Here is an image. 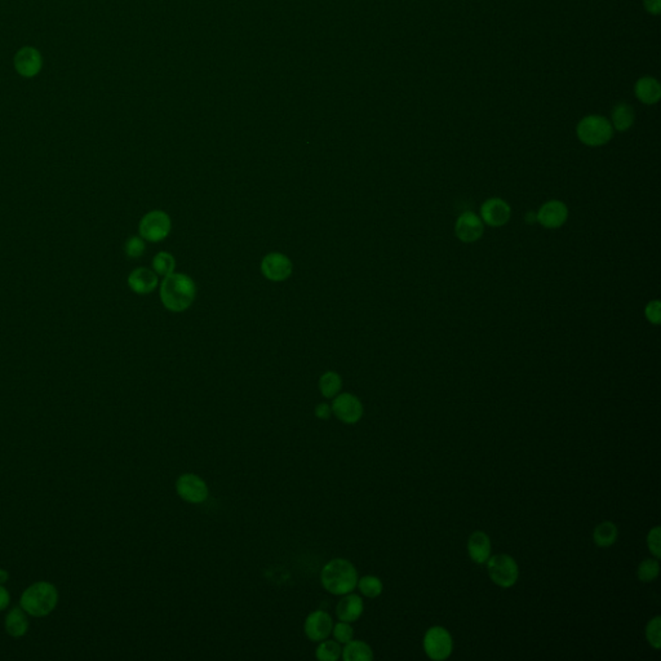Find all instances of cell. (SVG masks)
<instances>
[{"label": "cell", "instance_id": "83f0119b", "mask_svg": "<svg viewBox=\"0 0 661 661\" xmlns=\"http://www.w3.org/2000/svg\"><path fill=\"white\" fill-rule=\"evenodd\" d=\"M174 266H176V263H174V256L171 253H168V252H159L154 258V272L159 274V275L167 277L169 274H172Z\"/></svg>", "mask_w": 661, "mask_h": 661}, {"label": "cell", "instance_id": "7c38bea8", "mask_svg": "<svg viewBox=\"0 0 661 661\" xmlns=\"http://www.w3.org/2000/svg\"><path fill=\"white\" fill-rule=\"evenodd\" d=\"M512 208L502 198H490L480 207V218L491 228H502L509 223Z\"/></svg>", "mask_w": 661, "mask_h": 661}, {"label": "cell", "instance_id": "30bf717a", "mask_svg": "<svg viewBox=\"0 0 661 661\" xmlns=\"http://www.w3.org/2000/svg\"><path fill=\"white\" fill-rule=\"evenodd\" d=\"M14 66L20 77L26 79L38 77L43 69L42 53L35 47L25 46L16 52Z\"/></svg>", "mask_w": 661, "mask_h": 661}, {"label": "cell", "instance_id": "8992f818", "mask_svg": "<svg viewBox=\"0 0 661 661\" xmlns=\"http://www.w3.org/2000/svg\"><path fill=\"white\" fill-rule=\"evenodd\" d=\"M171 217L163 211H152L139 223V236L150 243H158L171 233Z\"/></svg>", "mask_w": 661, "mask_h": 661}, {"label": "cell", "instance_id": "e0dca14e", "mask_svg": "<svg viewBox=\"0 0 661 661\" xmlns=\"http://www.w3.org/2000/svg\"><path fill=\"white\" fill-rule=\"evenodd\" d=\"M128 285L137 295H149L158 287V274L147 268H139L129 274Z\"/></svg>", "mask_w": 661, "mask_h": 661}, {"label": "cell", "instance_id": "1f68e13d", "mask_svg": "<svg viewBox=\"0 0 661 661\" xmlns=\"http://www.w3.org/2000/svg\"><path fill=\"white\" fill-rule=\"evenodd\" d=\"M660 537H661V531H660V527H659V526H656V527H654V529H651V531L648 532V536H647L648 549H650V551H651V553L654 554V557L656 558V559H659V558H660V556H661Z\"/></svg>", "mask_w": 661, "mask_h": 661}, {"label": "cell", "instance_id": "836d02e7", "mask_svg": "<svg viewBox=\"0 0 661 661\" xmlns=\"http://www.w3.org/2000/svg\"><path fill=\"white\" fill-rule=\"evenodd\" d=\"M314 413L315 416L319 418V420H328V418L332 416V408H331V404L328 403H319L317 404L315 410H314Z\"/></svg>", "mask_w": 661, "mask_h": 661}, {"label": "cell", "instance_id": "7402d4cb", "mask_svg": "<svg viewBox=\"0 0 661 661\" xmlns=\"http://www.w3.org/2000/svg\"><path fill=\"white\" fill-rule=\"evenodd\" d=\"M342 657L345 661H371L374 660V651L366 642L351 640L344 645Z\"/></svg>", "mask_w": 661, "mask_h": 661}, {"label": "cell", "instance_id": "44dd1931", "mask_svg": "<svg viewBox=\"0 0 661 661\" xmlns=\"http://www.w3.org/2000/svg\"><path fill=\"white\" fill-rule=\"evenodd\" d=\"M634 120H635V112L630 105H628L627 102H619L613 106V114H611V125H613V131L625 132L633 126Z\"/></svg>", "mask_w": 661, "mask_h": 661}, {"label": "cell", "instance_id": "52a82bcc", "mask_svg": "<svg viewBox=\"0 0 661 661\" xmlns=\"http://www.w3.org/2000/svg\"><path fill=\"white\" fill-rule=\"evenodd\" d=\"M453 642L450 632L443 627H433L425 633L424 650L432 660L442 661L453 654Z\"/></svg>", "mask_w": 661, "mask_h": 661}, {"label": "cell", "instance_id": "d590c367", "mask_svg": "<svg viewBox=\"0 0 661 661\" xmlns=\"http://www.w3.org/2000/svg\"><path fill=\"white\" fill-rule=\"evenodd\" d=\"M645 8L648 14H660L661 0H645Z\"/></svg>", "mask_w": 661, "mask_h": 661}, {"label": "cell", "instance_id": "603a6c76", "mask_svg": "<svg viewBox=\"0 0 661 661\" xmlns=\"http://www.w3.org/2000/svg\"><path fill=\"white\" fill-rule=\"evenodd\" d=\"M618 527L616 524L610 521H606L598 524L593 532V540L599 548H608L618 540Z\"/></svg>", "mask_w": 661, "mask_h": 661}, {"label": "cell", "instance_id": "4dcf8cb0", "mask_svg": "<svg viewBox=\"0 0 661 661\" xmlns=\"http://www.w3.org/2000/svg\"><path fill=\"white\" fill-rule=\"evenodd\" d=\"M145 250H147L145 240L141 237H131L127 239L126 244H125V252L129 258H141Z\"/></svg>", "mask_w": 661, "mask_h": 661}, {"label": "cell", "instance_id": "8fae6325", "mask_svg": "<svg viewBox=\"0 0 661 661\" xmlns=\"http://www.w3.org/2000/svg\"><path fill=\"white\" fill-rule=\"evenodd\" d=\"M485 233V223L478 215L467 211L460 215L455 223V234L462 243H475Z\"/></svg>", "mask_w": 661, "mask_h": 661}, {"label": "cell", "instance_id": "ffe728a7", "mask_svg": "<svg viewBox=\"0 0 661 661\" xmlns=\"http://www.w3.org/2000/svg\"><path fill=\"white\" fill-rule=\"evenodd\" d=\"M634 93L642 104H657L661 97L660 83L655 78H640L634 85Z\"/></svg>", "mask_w": 661, "mask_h": 661}, {"label": "cell", "instance_id": "f546056e", "mask_svg": "<svg viewBox=\"0 0 661 661\" xmlns=\"http://www.w3.org/2000/svg\"><path fill=\"white\" fill-rule=\"evenodd\" d=\"M646 638H647L648 643L652 646V647L659 650L661 646V618L660 616H655L654 619L650 620L648 621L647 627H646Z\"/></svg>", "mask_w": 661, "mask_h": 661}, {"label": "cell", "instance_id": "cb8c5ba5", "mask_svg": "<svg viewBox=\"0 0 661 661\" xmlns=\"http://www.w3.org/2000/svg\"><path fill=\"white\" fill-rule=\"evenodd\" d=\"M342 389V379L334 371H328L319 379V390L322 396L327 399H334Z\"/></svg>", "mask_w": 661, "mask_h": 661}, {"label": "cell", "instance_id": "6da1fadb", "mask_svg": "<svg viewBox=\"0 0 661 661\" xmlns=\"http://www.w3.org/2000/svg\"><path fill=\"white\" fill-rule=\"evenodd\" d=\"M358 571L354 564L344 558H334L320 571V583L324 591L334 596L354 592L358 584Z\"/></svg>", "mask_w": 661, "mask_h": 661}, {"label": "cell", "instance_id": "277c9868", "mask_svg": "<svg viewBox=\"0 0 661 661\" xmlns=\"http://www.w3.org/2000/svg\"><path fill=\"white\" fill-rule=\"evenodd\" d=\"M576 134L586 147H603L613 139V127L611 122L602 115H588L578 122Z\"/></svg>", "mask_w": 661, "mask_h": 661}, {"label": "cell", "instance_id": "4fadbf2b", "mask_svg": "<svg viewBox=\"0 0 661 661\" xmlns=\"http://www.w3.org/2000/svg\"><path fill=\"white\" fill-rule=\"evenodd\" d=\"M292 270L291 260L279 252L266 255L261 263V273L264 274L265 278L273 282H282L290 278Z\"/></svg>", "mask_w": 661, "mask_h": 661}, {"label": "cell", "instance_id": "d6a6232c", "mask_svg": "<svg viewBox=\"0 0 661 661\" xmlns=\"http://www.w3.org/2000/svg\"><path fill=\"white\" fill-rule=\"evenodd\" d=\"M660 301L659 300H652L650 301L646 307H645V315L650 323L657 326L661 320Z\"/></svg>", "mask_w": 661, "mask_h": 661}, {"label": "cell", "instance_id": "2e32d148", "mask_svg": "<svg viewBox=\"0 0 661 661\" xmlns=\"http://www.w3.org/2000/svg\"><path fill=\"white\" fill-rule=\"evenodd\" d=\"M364 611L363 599L354 593H348L342 596V599L336 605V616L337 619L347 623H355L362 616Z\"/></svg>", "mask_w": 661, "mask_h": 661}, {"label": "cell", "instance_id": "ac0fdd59", "mask_svg": "<svg viewBox=\"0 0 661 661\" xmlns=\"http://www.w3.org/2000/svg\"><path fill=\"white\" fill-rule=\"evenodd\" d=\"M467 551L475 564H486L491 557V540L487 534L482 531L473 532L467 540Z\"/></svg>", "mask_w": 661, "mask_h": 661}, {"label": "cell", "instance_id": "9c48e42d", "mask_svg": "<svg viewBox=\"0 0 661 661\" xmlns=\"http://www.w3.org/2000/svg\"><path fill=\"white\" fill-rule=\"evenodd\" d=\"M332 415L344 424L353 425L361 421L364 413V407L361 399L351 393H340L334 398Z\"/></svg>", "mask_w": 661, "mask_h": 661}, {"label": "cell", "instance_id": "8d00e7d4", "mask_svg": "<svg viewBox=\"0 0 661 661\" xmlns=\"http://www.w3.org/2000/svg\"><path fill=\"white\" fill-rule=\"evenodd\" d=\"M8 578H9V572L7 570L0 569V585L7 584Z\"/></svg>", "mask_w": 661, "mask_h": 661}, {"label": "cell", "instance_id": "9a60e30c", "mask_svg": "<svg viewBox=\"0 0 661 661\" xmlns=\"http://www.w3.org/2000/svg\"><path fill=\"white\" fill-rule=\"evenodd\" d=\"M537 223L546 229H558L569 218V208L561 201H549L544 203L536 213Z\"/></svg>", "mask_w": 661, "mask_h": 661}, {"label": "cell", "instance_id": "5b68a950", "mask_svg": "<svg viewBox=\"0 0 661 661\" xmlns=\"http://www.w3.org/2000/svg\"><path fill=\"white\" fill-rule=\"evenodd\" d=\"M486 564L488 575L495 584L502 588H510L518 581L519 567L514 558L508 554H496L494 557L488 558Z\"/></svg>", "mask_w": 661, "mask_h": 661}, {"label": "cell", "instance_id": "d6986e66", "mask_svg": "<svg viewBox=\"0 0 661 661\" xmlns=\"http://www.w3.org/2000/svg\"><path fill=\"white\" fill-rule=\"evenodd\" d=\"M4 628L8 635L12 638H21L26 635L30 628L28 615L21 607H14L8 611L4 619Z\"/></svg>", "mask_w": 661, "mask_h": 661}, {"label": "cell", "instance_id": "ba28073f", "mask_svg": "<svg viewBox=\"0 0 661 661\" xmlns=\"http://www.w3.org/2000/svg\"><path fill=\"white\" fill-rule=\"evenodd\" d=\"M174 487L179 497L189 504H202L208 499V486L196 474H181L176 480Z\"/></svg>", "mask_w": 661, "mask_h": 661}, {"label": "cell", "instance_id": "484cf974", "mask_svg": "<svg viewBox=\"0 0 661 661\" xmlns=\"http://www.w3.org/2000/svg\"><path fill=\"white\" fill-rule=\"evenodd\" d=\"M356 586L364 597L371 599L377 598L383 593L384 589L383 581L374 575H366L363 578H358Z\"/></svg>", "mask_w": 661, "mask_h": 661}, {"label": "cell", "instance_id": "7a4b0ae2", "mask_svg": "<svg viewBox=\"0 0 661 661\" xmlns=\"http://www.w3.org/2000/svg\"><path fill=\"white\" fill-rule=\"evenodd\" d=\"M60 594L56 585L36 581L22 592L20 607L31 618H46L56 610Z\"/></svg>", "mask_w": 661, "mask_h": 661}, {"label": "cell", "instance_id": "f1b7e54d", "mask_svg": "<svg viewBox=\"0 0 661 661\" xmlns=\"http://www.w3.org/2000/svg\"><path fill=\"white\" fill-rule=\"evenodd\" d=\"M331 634L334 635V640H337L340 645H347L350 640H354V629L351 627V623L342 620L334 624Z\"/></svg>", "mask_w": 661, "mask_h": 661}, {"label": "cell", "instance_id": "d4e9b609", "mask_svg": "<svg viewBox=\"0 0 661 661\" xmlns=\"http://www.w3.org/2000/svg\"><path fill=\"white\" fill-rule=\"evenodd\" d=\"M315 650V656L320 661H336L342 657V645L334 640H324L318 642Z\"/></svg>", "mask_w": 661, "mask_h": 661}, {"label": "cell", "instance_id": "5bb4252c", "mask_svg": "<svg viewBox=\"0 0 661 661\" xmlns=\"http://www.w3.org/2000/svg\"><path fill=\"white\" fill-rule=\"evenodd\" d=\"M334 620L326 611H314L307 616L304 623V633L312 642L327 640L332 633Z\"/></svg>", "mask_w": 661, "mask_h": 661}, {"label": "cell", "instance_id": "3957f363", "mask_svg": "<svg viewBox=\"0 0 661 661\" xmlns=\"http://www.w3.org/2000/svg\"><path fill=\"white\" fill-rule=\"evenodd\" d=\"M194 280L185 274H169L160 285V300L168 310L180 313L190 307L195 299Z\"/></svg>", "mask_w": 661, "mask_h": 661}, {"label": "cell", "instance_id": "e575fe53", "mask_svg": "<svg viewBox=\"0 0 661 661\" xmlns=\"http://www.w3.org/2000/svg\"><path fill=\"white\" fill-rule=\"evenodd\" d=\"M11 605V593L4 585H0V613L6 611Z\"/></svg>", "mask_w": 661, "mask_h": 661}, {"label": "cell", "instance_id": "4316f807", "mask_svg": "<svg viewBox=\"0 0 661 661\" xmlns=\"http://www.w3.org/2000/svg\"><path fill=\"white\" fill-rule=\"evenodd\" d=\"M659 573H660V564L657 559H645L638 566V571H637L638 578L643 583L654 581L659 576Z\"/></svg>", "mask_w": 661, "mask_h": 661}]
</instances>
